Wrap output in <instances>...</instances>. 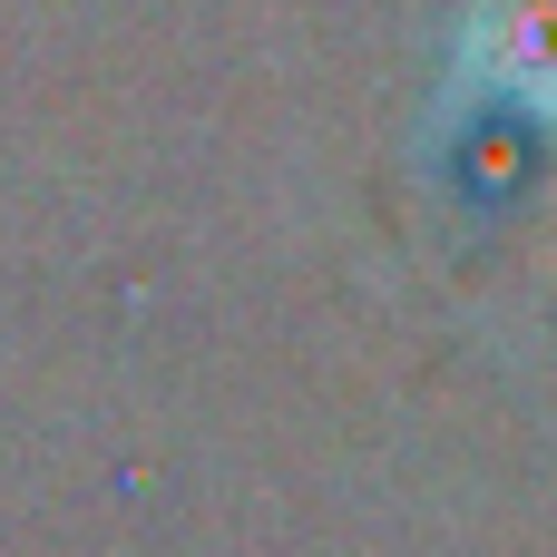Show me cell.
Returning <instances> with one entry per match:
<instances>
[{
    "label": "cell",
    "mask_w": 557,
    "mask_h": 557,
    "mask_svg": "<svg viewBox=\"0 0 557 557\" xmlns=\"http://www.w3.org/2000/svg\"><path fill=\"white\" fill-rule=\"evenodd\" d=\"M490 98H519L529 117H557V0H460L450 10L431 137Z\"/></svg>",
    "instance_id": "6da1fadb"
}]
</instances>
